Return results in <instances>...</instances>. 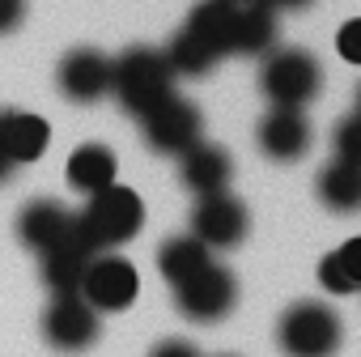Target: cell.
Wrapping results in <instances>:
<instances>
[{
  "label": "cell",
  "instance_id": "obj_1",
  "mask_svg": "<svg viewBox=\"0 0 361 357\" xmlns=\"http://www.w3.org/2000/svg\"><path fill=\"white\" fill-rule=\"evenodd\" d=\"M140 226H145V205H140V196L132 188H119V183H111L106 192L90 196V205L73 217L77 243H85L94 255L132 243L140 234Z\"/></svg>",
  "mask_w": 361,
  "mask_h": 357
},
{
  "label": "cell",
  "instance_id": "obj_2",
  "mask_svg": "<svg viewBox=\"0 0 361 357\" xmlns=\"http://www.w3.org/2000/svg\"><path fill=\"white\" fill-rule=\"evenodd\" d=\"M111 94L136 119H145L153 107H161L174 94V73L166 64V52H157V47H128L119 60H111Z\"/></svg>",
  "mask_w": 361,
  "mask_h": 357
},
{
  "label": "cell",
  "instance_id": "obj_3",
  "mask_svg": "<svg viewBox=\"0 0 361 357\" xmlns=\"http://www.w3.org/2000/svg\"><path fill=\"white\" fill-rule=\"evenodd\" d=\"M340 340H344V327L327 302L302 298L276 323V344L285 357H336Z\"/></svg>",
  "mask_w": 361,
  "mask_h": 357
},
{
  "label": "cell",
  "instance_id": "obj_4",
  "mask_svg": "<svg viewBox=\"0 0 361 357\" xmlns=\"http://www.w3.org/2000/svg\"><path fill=\"white\" fill-rule=\"evenodd\" d=\"M323 85V73H319V60L302 47H285V52H272L264 60V73H259V90L272 107H285V111H302Z\"/></svg>",
  "mask_w": 361,
  "mask_h": 357
},
{
  "label": "cell",
  "instance_id": "obj_5",
  "mask_svg": "<svg viewBox=\"0 0 361 357\" xmlns=\"http://www.w3.org/2000/svg\"><path fill=\"white\" fill-rule=\"evenodd\" d=\"M140 128H145V145H149L153 153L183 157L192 145H200L204 115H200V107H196V102L170 94L161 107H153V111L140 119Z\"/></svg>",
  "mask_w": 361,
  "mask_h": 357
},
{
  "label": "cell",
  "instance_id": "obj_6",
  "mask_svg": "<svg viewBox=\"0 0 361 357\" xmlns=\"http://www.w3.org/2000/svg\"><path fill=\"white\" fill-rule=\"evenodd\" d=\"M174 302H178V315H188L192 323H217L234 310L238 302V281L230 268L221 264H209L204 272H196L192 281H183L174 289Z\"/></svg>",
  "mask_w": 361,
  "mask_h": 357
},
{
  "label": "cell",
  "instance_id": "obj_7",
  "mask_svg": "<svg viewBox=\"0 0 361 357\" xmlns=\"http://www.w3.org/2000/svg\"><path fill=\"white\" fill-rule=\"evenodd\" d=\"M136 294H140V277L123 255L102 251L90 260V268L81 277V298L94 310H128L136 302Z\"/></svg>",
  "mask_w": 361,
  "mask_h": 357
},
{
  "label": "cell",
  "instance_id": "obj_8",
  "mask_svg": "<svg viewBox=\"0 0 361 357\" xmlns=\"http://www.w3.org/2000/svg\"><path fill=\"white\" fill-rule=\"evenodd\" d=\"M102 323H98V310L81 298V294H60L51 298V306L43 310V336L51 349L60 353H81L98 340Z\"/></svg>",
  "mask_w": 361,
  "mask_h": 357
},
{
  "label": "cell",
  "instance_id": "obj_9",
  "mask_svg": "<svg viewBox=\"0 0 361 357\" xmlns=\"http://www.w3.org/2000/svg\"><path fill=\"white\" fill-rule=\"evenodd\" d=\"M247 205L234 200L230 192H217V196H200L196 213H192V238L204 243L209 251H230L247 238Z\"/></svg>",
  "mask_w": 361,
  "mask_h": 357
},
{
  "label": "cell",
  "instance_id": "obj_10",
  "mask_svg": "<svg viewBox=\"0 0 361 357\" xmlns=\"http://www.w3.org/2000/svg\"><path fill=\"white\" fill-rule=\"evenodd\" d=\"M56 81L68 102H98L102 94H111V60L94 47H77L60 60Z\"/></svg>",
  "mask_w": 361,
  "mask_h": 357
},
{
  "label": "cell",
  "instance_id": "obj_11",
  "mask_svg": "<svg viewBox=\"0 0 361 357\" xmlns=\"http://www.w3.org/2000/svg\"><path fill=\"white\" fill-rule=\"evenodd\" d=\"M255 140H259V153L264 157H272V162H298L310 149V119H306V111L272 107L259 119Z\"/></svg>",
  "mask_w": 361,
  "mask_h": 357
},
{
  "label": "cell",
  "instance_id": "obj_12",
  "mask_svg": "<svg viewBox=\"0 0 361 357\" xmlns=\"http://www.w3.org/2000/svg\"><path fill=\"white\" fill-rule=\"evenodd\" d=\"M47 140H51V128H47L43 115H35V111H0V157L9 166L39 162L47 153Z\"/></svg>",
  "mask_w": 361,
  "mask_h": 357
},
{
  "label": "cell",
  "instance_id": "obj_13",
  "mask_svg": "<svg viewBox=\"0 0 361 357\" xmlns=\"http://www.w3.org/2000/svg\"><path fill=\"white\" fill-rule=\"evenodd\" d=\"M183 166H178V174H183V188L196 192V196H217L230 188V178H234V162L221 145H192L183 157H178Z\"/></svg>",
  "mask_w": 361,
  "mask_h": 357
},
{
  "label": "cell",
  "instance_id": "obj_14",
  "mask_svg": "<svg viewBox=\"0 0 361 357\" xmlns=\"http://www.w3.org/2000/svg\"><path fill=\"white\" fill-rule=\"evenodd\" d=\"M18 238L43 255L51 247H60L64 238H73V213L56 200H30L18 217Z\"/></svg>",
  "mask_w": 361,
  "mask_h": 357
},
{
  "label": "cell",
  "instance_id": "obj_15",
  "mask_svg": "<svg viewBox=\"0 0 361 357\" xmlns=\"http://www.w3.org/2000/svg\"><path fill=\"white\" fill-rule=\"evenodd\" d=\"M39 260H43V281H47V289L60 298V294H81V277H85L90 260H94V251H90L85 243H77V234H73V238H64L60 247L43 251Z\"/></svg>",
  "mask_w": 361,
  "mask_h": 357
},
{
  "label": "cell",
  "instance_id": "obj_16",
  "mask_svg": "<svg viewBox=\"0 0 361 357\" xmlns=\"http://www.w3.org/2000/svg\"><path fill=\"white\" fill-rule=\"evenodd\" d=\"M115 153L106 149V145H98V140H90V145H81V149H73V157H68V188L73 192H81V196H98V192H106L111 183H115Z\"/></svg>",
  "mask_w": 361,
  "mask_h": 357
},
{
  "label": "cell",
  "instance_id": "obj_17",
  "mask_svg": "<svg viewBox=\"0 0 361 357\" xmlns=\"http://www.w3.org/2000/svg\"><path fill=\"white\" fill-rule=\"evenodd\" d=\"M213 264V251L204 243H196L192 234H178V238H166L157 247V272L170 281V289H178L183 281H192L196 272H204Z\"/></svg>",
  "mask_w": 361,
  "mask_h": 357
},
{
  "label": "cell",
  "instance_id": "obj_18",
  "mask_svg": "<svg viewBox=\"0 0 361 357\" xmlns=\"http://www.w3.org/2000/svg\"><path fill=\"white\" fill-rule=\"evenodd\" d=\"M234 13H238V5H226V0H200V5L192 9V18H188L183 30H192V35H196L200 43H209L217 56H226L230 43H234Z\"/></svg>",
  "mask_w": 361,
  "mask_h": 357
},
{
  "label": "cell",
  "instance_id": "obj_19",
  "mask_svg": "<svg viewBox=\"0 0 361 357\" xmlns=\"http://www.w3.org/2000/svg\"><path fill=\"white\" fill-rule=\"evenodd\" d=\"M319 200L336 213H353L361 205V166L353 162H331L319 170Z\"/></svg>",
  "mask_w": 361,
  "mask_h": 357
},
{
  "label": "cell",
  "instance_id": "obj_20",
  "mask_svg": "<svg viewBox=\"0 0 361 357\" xmlns=\"http://www.w3.org/2000/svg\"><path fill=\"white\" fill-rule=\"evenodd\" d=\"M276 43V18L259 5H238L234 13V43L230 52L238 56H259V52H272Z\"/></svg>",
  "mask_w": 361,
  "mask_h": 357
},
{
  "label": "cell",
  "instance_id": "obj_21",
  "mask_svg": "<svg viewBox=\"0 0 361 357\" xmlns=\"http://www.w3.org/2000/svg\"><path fill=\"white\" fill-rule=\"evenodd\" d=\"M319 281H323L327 294H340V298L357 294L361 289V238H348L340 251L323 255L319 260Z\"/></svg>",
  "mask_w": 361,
  "mask_h": 357
},
{
  "label": "cell",
  "instance_id": "obj_22",
  "mask_svg": "<svg viewBox=\"0 0 361 357\" xmlns=\"http://www.w3.org/2000/svg\"><path fill=\"white\" fill-rule=\"evenodd\" d=\"M217 60H221V56H217L209 43H200L192 30H178L174 43L166 47V64H170L174 77H209Z\"/></svg>",
  "mask_w": 361,
  "mask_h": 357
},
{
  "label": "cell",
  "instance_id": "obj_23",
  "mask_svg": "<svg viewBox=\"0 0 361 357\" xmlns=\"http://www.w3.org/2000/svg\"><path fill=\"white\" fill-rule=\"evenodd\" d=\"M336 157L361 166V115H344L336 123Z\"/></svg>",
  "mask_w": 361,
  "mask_h": 357
},
{
  "label": "cell",
  "instance_id": "obj_24",
  "mask_svg": "<svg viewBox=\"0 0 361 357\" xmlns=\"http://www.w3.org/2000/svg\"><path fill=\"white\" fill-rule=\"evenodd\" d=\"M336 52H340L348 64H361V22H344V26H340Z\"/></svg>",
  "mask_w": 361,
  "mask_h": 357
},
{
  "label": "cell",
  "instance_id": "obj_25",
  "mask_svg": "<svg viewBox=\"0 0 361 357\" xmlns=\"http://www.w3.org/2000/svg\"><path fill=\"white\" fill-rule=\"evenodd\" d=\"M22 18H26V0H0V35L18 30Z\"/></svg>",
  "mask_w": 361,
  "mask_h": 357
},
{
  "label": "cell",
  "instance_id": "obj_26",
  "mask_svg": "<svg viewBox=\"0 0 361 357\" xmlns=\"http://www.w3.org/2000/svg\"><path fill=\"white\" fill-rule=\"evenodd\" d=\"M149 357H200V349L192 340H161Z\"/></svg>",
  "mask_w": 361,
  "mask_h": 357
},
{
  "label": "cell",
  "instance_id": "obj_27",
  "mask_svg": "<svg viewBox=\"0 0 361 357\" xmlns=\"http://www.w3.org/2000/svg\"><path fill=\"white\" fill-rule=\"evenodd\" d=\"M247 5H259V9H268V13H276V9H306L310 0H247Z\"/></svg>",
  "mask_w": 361,
  "mask_h": 357
},
{
  "label": "cell",
  "instance_id": "obj_28",
  "mask_svg": "<svg viewBox=\"0 0 361 357\" xmlns=\"http://www.w3.org/2000/svg\"><path fill=\"white\" fill-rule=\"evenodd\" d=\"M9 170H13V166H9L5 157H0V183H5V178H9Z\"/></svg>",
  "mask_w": 361,
  "mask_h": 357
},
{
  "label": "cell",
  "instance_id": "obj_29",
  "mask_svg": "<svg viewBox=\"0 0 361 357\" xmlns=\"http://www.w3.org/2000/svg\"><path fill=\"white\" fill-rule=\"evenodd\" d=\"M226 5H247V0H226Z\"/></svg>",
  "mask_w": 361,
  "mask_h": 357
},
{
  "label": "cell",
  "instance_id": "obj_30",
  "mask_svg": "<svg viewBox=\"0 0 361 357\" xmlns=\"http://www.w3.org/2000/svg\"><path fill=\"white\" fill-rule=\"evenodd\" d=\"M226 357H230V353H226Z\"/></svg>",
  "mask_w": 361,
  "mask_h": 357
}]
</instances>
